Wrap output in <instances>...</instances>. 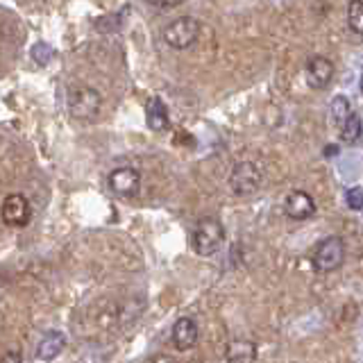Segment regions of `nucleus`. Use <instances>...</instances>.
Listing matches in <instances>:
<instances>
[{
    "mask_svg": "<svg viewBox=\"0 0 363 363\" xmlns=\"http://www.w3.org/2000/svg\"><path fill=\"white\" fill-rule=\"evenodd\" d=\"M68 113L79 123H94L100 116L102 96L89 84H73L66 94Z\"/></svg>",
    "mask_w": 363,
    "mask_h": 363,
    "instance_id": "obj_1",
    "label": "nucleus"
},
{
    "mask_svg": "<svg viewBox=\"0 0 363 363\" xmlns=\"http://www.w3.org/2000/svg\"><path fill=\"white\" fill-rule=\"evenodd\" d=\"M225 243V227L218 218L207 216V218H200L198 225L193 227L191 234V245L200 257H213Z\"/></svg>",
    "mask_w": 363,
    "mask_h": 363,
    "instance_id": "obj_2",
    "label": "nucleus"
},
{
    "mask_svg": "<svg viewBox=\"0 0 363 363\" xmlns=\"http://www.w3.org/2000/svg\"><path fill=\"white\" fill-rule=\"evenodd\" d=\"M345 261V241L340 236H327L313 247L311 266L318 275H327L343 266Z\"/></svg>",
    "mask_w": 363,
    "mask_h": 363,
    "instance_id": "obj_3",
    "label": "nucleus"
},
{
    "mask_svg": "<svg viewBox=\"0 0 363 363\" xmlns=\"http://www.w3.org/2000/svg\"><path fill=\"white\" fill-rule=\"evenodd\" d=\"M200 37V23L193 16H182L170 21L164 28V41L175 50H186Z\"/></svg>",
    "mask_w": 363,
    "mask_h": 363,
    "instance_id": "obj_4",
    "label": "nucleus"
},
{
    "mask_svg": "<svg viewBox=\"0 0 363 363\" xmlns=\"http://www.w3.org/2000/svg\"><path fill=\"white\" fill-rule=\"evenodd\" d=\"M264 184V175L261 168L255 162H238L232 173H230V189L234 191V196H255V193Z\"/></svg>",
    "mask_w": 363,
    "mask_h": 363,
    "instance_id": "obj_5",
    "label": "nucleus"
},
{
    "mask_svg": "<svg viewBox=\"0 0 363 363\" xmlns=\"http://www.w3.org/2000/svg\"><path fill=\"white\" fill-rule=\"evenodd\" d=\"M109 189L118 198H134L141 191V173L132 166L113 168L109 173Z\"/></svg>",
    "mask_w": 363,
    "mask_h": 363,
    "instance_id": "obj_6",
    "label": "nucleus"
},
{
    "mask_svg": "<svg viewBox=\"0 0 363 363\" xmlns=\"http://www.w3.org/2000/svg\"><path fill=\"white\" fill-rule=\"evenodd\" d=\"M30 216H32V209H30V202H28L26 196H21V193H11V196L5 198V202H3V220H5V225L26 227L30 223Z\"/></svg>",
    "mask_w": 363,
    "mask_h": 363,
    "instance_id": "obj_7",
    "label": "nucleus"
},
{
    "mask_svg": "<svg viewBox=\"0 0 363 363\" xmlns=\"http://www.w3.org/2000/svg\"><path fill=\"white\" fill-rule=\"evenodd\" d=\"M284 213L291 220H309L315 213V200L306 191H291L284 198Z\"/></svg>",
    "mask_w": 363,
    "mask_h": 363,
    "instance_id": "obj_8",
    "label": "nucleus"
},
{
    "mask_svg": "<svg viewBox=\"0 0 363 363\" xmlns=\"http://www.w3.org/2000/svg\"><path fill=\"white\" fill-rule=\"evenodd\" d=\"M334 62L327 60L323 55H315L306 62V82L313 89H327V84L334 79Z\"/></svg>",
    "mask_w": 363,
    "mask_h": 363,
    "instance_id": "obj_9",
    "label": "nucleus"
},
{
    "mask_svg": "<svg viewBox=\"0 0 363 363\" xmlns=\"http://www.w3.org/2000/svg\"><path fill=\"white\" fill-rule=\"evenodd\" d=\"M198 338H200V329H198V323L193 320V318L182 315L179 320H175L173 332H170V340H173L175 350L186 352L191 347H196Z\"/></svg>",
    "mask_w": 363,
    "mask_h": 363,
    "instance_id": "obj_10",
    "label": "nucleus"
},
{
    "mask_svg": "<svg viewBox=\"0 0 363 363\" xmlns=\"http://www.w3.org/2000/svg\"><path fill=\"white\" fill-rule=\"evenodd\" d=\"M64 347H66V336L62 332H57V329H50V332H45L43 338L39 340L37 359L39 361H55L64 352Z\"/></svg>",
    "mask_w": 363,
    "mask_h": 363,
    "instance_id": "obj_11",
    "label": "nucleus"
},
{
    "mask_svg": "<svg viewBox=\"0 0 363 363\" xmlns=\"http://www.w3.org/2000/svg\"><path fill=\"white\" fill-rule=\"evenodd\" d=\"M145 121L152 132H166L170 128V116L162 98H150L145 102Z\"/></svg>",
    "mask_w": 363,
    "mask_h": 363,
    "instance_id": "obj_12",
    "label": "nucleus"
},
{
    "mask_svg": "<svg viewBox=\"0 0 363 363\" xmlns=\"http://www.w3.org/2000/svg\"><path fill=\"white\" fill-rule=\"evenodd\" d=\"M227 363H255L257 359V345L250 340H232L227 345Z\"/></svg>",
    "mask_w": 363,
    "mask_h": 363,
    "instance_id": "obj_13",
    "label": "nucleus"
},
{
    "mask_svg": "<svg viewBox=\"0 0 363 363\" xmlns=\"http://www.w3.org/2000/svg\"><path fill=\"white\" fill-rule=\"evenodd\" d=\"M340 139L345 143H357L361 136H363V121L359 113H352V116L340 125Z\"/></svg>",
    "mask_w": 363,
    "mask_h": 363,
    "instance_id": "obj_14",
    "label": "nucleus"
},
{
    "mask_svg": "<svg viewBox=\"0 0 363 363\" xmlns=\"http://www.w3.org/2000/svg\"><path fill=\"white\" fill-rule=\"evenodd\" d=\"M329 113H332V121L340 128V125H343L352 116V113H354V109H352L350 100L345 96H336L332 100V105H329Z\"/></svg>",
    "mask_w": 363,
    "mask_h": 363,
    "instance_id": "obj_15",
    "label": "nucleus"
},
{
    "mask_svg": "<svg viewBox=\"0 0 363 363\" xmlns=\"http://www.w3.org/2000/svg\"><path fill=\"white\" fill-rule=\"evenodd\" d=\"M347 26L354 34H363V0H350Z\"/></svg>",
    "mask_w": 363,
    "mask_h": 363,
    "instance_id": "obj_16",
    "label": "nucleus"
},
{
    "mask_svg": "<svg viewBox=\"0 0 363 363\" xmlns=\"http://www.w3.org/2000/svg\"><path fill=\"white\" fill-rule=\"evenodd\" d=\"M52 48H50V45L48 43H37V45H34V48H32V60L34 62H37L39 66H45V64H48L50 60H52Z\"/></svg>",
    "mask_w": 363,
    "mask_h": 363,
    "instance_id": "obj_17",
    "label": "nucleus"
},
{
    "mask_svg": "<svg viewBox=\"0 0 363 363\" xmlns=\"http://www.w3.org/2000/svg\"><path fill=\"white\" fill-rule=\"evenodd\" d=\"M345 202L352 211H361L363 209V189L361 186H354L345 193Z\"/></svg>",
    "mask_w": 363,
    "mask_h": 363,
    "instance_id": "obj_18",
    "label": "nucleus"
},
{
    "mask_svg": "<svg viewBox=\"0 0 363 363\" xmlns=\"http://www.w3.org/2000/svg\"><path fill=\"white\" fill-rule=\"evenodd\" d=\"M152 7H159V9H170V7H177L182 5L184 0H147Z\"/></svg>",
    "mask_w": 363,
    "mask_h": 363,
    "instance_id": "obj_19",
    "label": "nucleus"
},
{
    "mask_svg": "<svg viewBox=\"0 0 363 363\" xmlns=\"http://www.w3.org/2000/svg\"><path fill=\"white\" fill-rule=\"evenodd\" d=\"M0 363H23V357H21V352L16 350H9L3 354V359H0Z\"/></svg>",
    "mask_w": 363,
    "mask_h": 363,
    "instance_id": "obj_20",
    "label": "nucleus"
},
{
    "mask_svg": "<svg viewBox=\"0 0 363 363\" xmlns=\"http://www.w3.org/2000/svg\"><path fill=\"white\" fill-rule=\"evenodd\" d=\"M361 94H363V71H361Z\"/></svg>",
    "mask_w": 363,
    "mask_h": 363,
    "instance_id": "obj_21",
    "label": "nucleus"
}]
</instances>
